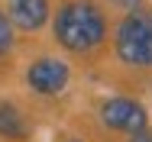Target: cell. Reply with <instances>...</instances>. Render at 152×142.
<instances>
[{"mask_svg":"<svg viewBox=\"0 0 152 142\" xmlns=\"http://www.w3.org/2000/svg\"><path fill=\"white\" fill-rule=\"evenodd\" d=\"M107 23L100 16V10L88 0H75L65 3L55 13V39L71 52H91L104 42Z\"/></svg>","mask_w":152,"mask_h":142,"instance_id":"cell-1","label":"cell"},{"mask_svg":"<svg viewBox=\"0 0 152 142\" xmlns=\"http://www.w3.org/2000/svg\"><path fill=\"white\" fill-rule=\"evenodd\" d=\"M113 42H117L120 61L133 65V68H149L152 65V20L149 16L129 13L126 20H120Z\"/></svg>","mask_w":152,"mask_h":142,"instance_id":"cell-2","label":"cell"},{"mask_svg":"<svg viewBox=\"0 0 152 142\" xmlns=\"http://www.w3.org/2000/svg\"><path fill=\"white\" fill-rule=\"evenodd\" d=\"M100 119H104L110 129L129 133V136L146 133V126H149L146 107H142L139 100H129V97H113V100H107V103L100 107Z\"/></svg>","mask_w":152,"mask_h":142,"instance_id":"cell-3","label":"cell"},{"mask_svg":"<svg viewBox=\"0 0 152 142\" xmlns=\"http://www.w3.org/2000/svg\"><path fill=\"white\" fill-rule=\"evenodd\" d=\"M26 81L36 94H61L68 84V65L61 58H36L26 71Z\"/></svg>","mask_w":152,"mask_h":142,"instance_id":"cell-4","label":"cell"},{"mask_svg":"<svg viewBox=\"0 0 152 142\" xmlns=\"http://www.w3.org/2000/svg\"><path fill=\"white\" fill-rule=\"evenodd\" d=\"M10 16L20 29H42L49 20V3L45 0H10Z\"/></svg>","mask_w":152,"mask_h":142,"instance_id":"cell-5","label":"cell"},{"mask_svg":"<svg viewBox=\"0 0 152 142\" xmlns=\"http://www.w3.org/2000/svg\"><path fill=\"white\" fill-rule=\"evenodd\" d=\"M0 136H7V139H23L26 136V123H23L20 110L13 103H3V100H0Z\"/></svg>","mask_w":152,"mask_h":142,"instance_id":"cell-6","label":"cell"},{"mask_svg":"<svg viewBox=\"0 0 152 142\" xmlns=\"http://www.w3.org/2000/svg\"><path fill=\"white\" fill-rule=\"evenodd\" d=\"M10 45H13V26H10V20L0 13V55H3Z\"/></svg>","mask_w":152,"mask_h":142,"instance_id":"cell-7","label":"cell"},{"mask_svg":"<svg viewBox=\"0 0 152 142\" xmlns=\"http://www.w3.org/2000/svg\"><path fill=\"white\" fill-rule=\"evenodd\" d=\"M129 142H152V133H149V129H146V133H136Z\"/></svg>","mask_w":152,"mask_h":142,"instance_id":"cell-8","label":"cell"},{"mask_svg":"<svg viewBox=\"0 0 152 142\" xmlns=\"http://www.w3.org/2000/svg\"><path fill=\"white\" fill-rule=\"evenodd\" d=\"M113 3H117V7H123V10H133L139 0H113Z\"/></svg>","mask_w":152,"mask_h":142,"instance_id":"cell-9","label":"cell"},{"mask_svg":"<svg viewBox=\"0 0 152 142\" xmlns=\"http://www.w3.org/2000/svg\"><path fill=\"white\" fill-rule=\"evenodd\" d=\"M65 142H81V139H75V136H68V139H65Z\"/></svg>","mask_w":152,"mask_h":142,"instance_id":"cell-10","label":"cell"}]
</instances>
